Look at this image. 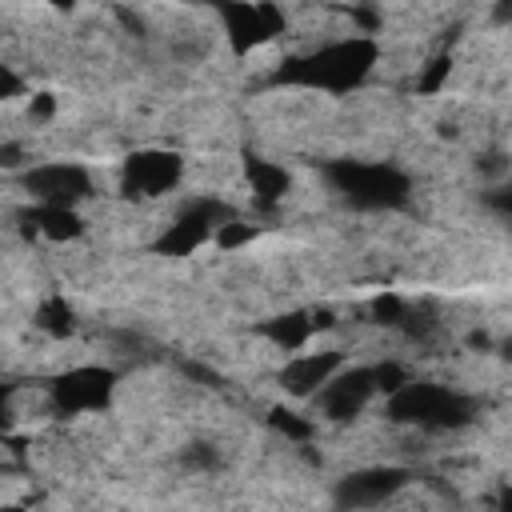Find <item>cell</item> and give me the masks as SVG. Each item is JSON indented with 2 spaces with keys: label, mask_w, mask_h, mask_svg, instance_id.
<instances>
[{
  "label": "cell",
  "mask_w": 512,
  "mask_h": 512,
  "mask_svg": "<svg viewBox=\"0 0 512 512\" xmlns=\"http://www.w3.org/2000/svg\"><path fill=\"white\" fill-rule=\"evenodd\" d=\"M376 64V40L372 36H348L336 44H324L308 56L284 60L276 72V84H300V88H324V92H348L356 88Z\"/></svg>",
  "instance_id": "6da1fadb"
},
{
  "label": "cell",
  "mask_w": 512,
  "mask_h": 512,
  "mask_svg": "<svg viewBox=\"0 0 512 512\" xmlns=\"http://www.w3.org/2000/svg\"><path fill=\"white\" fill-rule=\"evenodd\" d=\"M328 180L332 188L352 204V208H364V212H380V208H400L408 204V176L392 164H364V160H332L328 168Z\"/></svg>",
  "instance_id": "7a4b0ae2"
},
{
  "label": "cell",
  "mask_w": 512,
  "mask_h": 512,
  "mask_svg": "<svg viewBox=\"0 0 512 512\" xmlns=\"http://www.w3.org/2000/svg\"><path fill=\"white\" fill-rule=\"evenodd\" d=\"M388 420L396 424H416V428H464L472 420V400L444 388V384H424V380H408L400 392L388 396Z\"/></svg>",
  "instance_id": "3957f363"
},
{
  "label": "cell",
  "mask_w": 512,
  "mask_h": 512,
  "mask_svg": "<svg viewBox=\"0 0 512 512\" xmlns=\"http://www.w3.org/2000/svg\"><path fill=\"white\" fill-rule=\"evenodd\" d=\"M112 388H116V376L108 368H72L64 376L52 380V408L72 416V412H96L112 400Z\"/></svg>",
  "instance_id": "277c9868"
},
{
  "label": "cell",
  "mask_w": 512,
  "mask_h": 512,
  "mask_svg": "<svg viewBox=\"0 0 512 512\" xmlns=\"http://www.w3.org/2000/svg\"><path fill=\"white\" fill-rule=\"evenodd\" d=\"M232 220H236V212H232L228 204H220V200H196V204L156 240V252H164V256H188L192 248H200V244L208 240L212 228H224V224H232Z\"/></svg>",
  "instance_id": "5b68a950"
},
{
  "label": "cell",
  "mask_w": 512,
  "mask_h": 512,
  "mask_svg": "<svg viewBox=\"0 0 512 512\" xmlns=\"http://www.w3.org/2000/svg\"><path fill=\"white\" fill-rule=\"evenodd\" d=\"M180 172H184V164H180L176 152H168V148H144V152H132L124 160L120 184H124L128 196H160V192H168L180 180Z\"/></svg>",
  "instance_id": "8992f818"
},
{
  "label": "cell",
  "mask_w": 512,
  "mask_h": 512,
  "mask_svg": "<svg viewBox=\"0 0 512 512\" xmlns=\"http://www.w3.org/2000/svg\"><path fill=\"white\" fill-rule=\"evenodd\" d=\"M24 188L52 208H72L76 200H84L92 192V180L80 164H40L24 172Z\"/></svg>",
  "instance_id": "52a82bcc"
},
{
  "label": "cell",
  "mask_w": 512,
  "mask_h": 512,
  "mask_svg": "<svg viewBox=\"0 0 512 512\" xmlns=\"http://www.w3.org/2000/svg\"><path fill=\"white\" fill-rule=\"evenodd\" d=\"M372 392H376V372H372V368H348V372H336V376L316 392V408H320L328 420L344 424V420H352V416L372 400Z\"/></svg>",
  "instance_id": "ba28073f"
},
{
  "label": "cell",
  "mask_w": 512,
  "mask_h": 512,
  "mask_svg": "<svg viewBox=\"0 0 512 512\" xmlns=\"http://www.w3.org/2000/svg\"><path fill=\"white\" fill-rule=\"evenodd\" d=\"M404 484H408V468H364V472H352L336 484V504L344 512L376 508L388 496H396Z\"/></svg>",
  "instance_id": "9c48e42d"
},
{
  "label": "cell",
  "mask_w": 512,
  "mask_h": 512,
  "mask_svg": "<svg viewBox=\"0 0 512 512\" xmlns=\"http://www.w3.org/2000/svg\"><path fill=\"white\" fill-rule=\"evenodd\" d=\"M220 16H224L228 44H232L236 52H252L256 44L272 40V36L284 28L280 8H272V4H224Z\"/></svg>",
  "instance_id": "30bf717a"
},
{
  "label": "cell",
  "mask_w": 512,
  "mask_h": 512,
  "mask_svg": "<svg viewBox=\"0 0 512 512\" xmlns=\"http://www.w3.org/2000/svg\"><path fill=\"white\" fill-rule=\"evenodd\" d=\"M340 368V352H312V356H296L284 364L280 372V384L292 392V396H312L320 392Z\"/></svg>",
  "instance_id": "8fae6325"
},
{
  "label": "cell",
  "mask_w": 512,
  "mask_h": 512,
  "mask_svg": "<svg viewBox=\"0 0 512 512\" xmlns=\"http://www.w3.org/2000/svg\"><path fill=\"white\" fill-rule=\"evenodd\" d=\"M244 172H248V184H252L260 208H272V204L288 192V172H284L280 164H272V160L248 156V160H244Z\"/></svg>",
  "instance_id": "7c38bea8"
},
{
  "label": "cell",
  "mask_w": 512,
  "mask_h": 512,
  "mask_svg": "<svg viewBox=\"0 0 512 512\" xmlns=\"http://www.w3.org/2000/svg\"><path fill=\"white\" fill-rule=\"evenodd\" d=\"M24 224H28V232H44L48 240H72L84 228L72 208H52V204H40V208L24 212Z\"/></svg>",
  "instance_id": "4fadbf2b"
},
{
  "label": "cell",
  "mask_w": 512,
  "mask_h": 512,
  "mask_svg": "<svg viewBox=\"0 0 512 512\" xmlns=\"http://www.w3.org/2000/svg\"><path fill=\"white\" fill-rule=\"evenodd\" d=\"M316 324H328V312H324L320 320H308L304 312H288V316L264 320V324H260V332H264L276 348H288V352H292V348H300V344L312 336V328H316Z\"/></svg>",
  "instance_id": "5bb4252c"
},
{
  "label": "cell",
  "mask_w": 512,
  "mask_h": 512,
  "mask_svg": "<svg viewBox=\"0 0 512 512\" xmlns=\"http://www.w3.org/2000/svg\"><path fill=\"white\" fill-rule=\"evenodd\" d=\"M36 324L44 328V332H52V336H68L72 332V308L60 300V296H52V300H44L40 308H36Z\"/></svg>",
  "instance_id": "9a60e30c"
},
{
  "label": "cell",
  "mask_w": 512,
  "mask_h": 512,
  "mask_svg": "<svg viewBox=\"0 0 512 512\" xmlns=\"http://www.w3.org/2000/svg\"><path fill=\"white\" fill-rule=\"evenodd\" d=\"M272 428L276 432H284V436H292V440H308L312 436V424L308 420H300L296 412H288V408H272Z\"/></svg>",
  "instance_id": "2e32d148"
},
{
  "label": "cell",
  "mask_w": 512,
  "mask_h": 512,
  "mask_svg": "<svg viewBox=\"0 0 512 512\" xmlns=\"http://www.w3.org/2000/svg\"><path fill=\"white\" fill-rule=\"evenodd\" d=\"M372 372H376V392H388L392 396V392H400L408 384V376H404L400 364H376Z\"/></svg>",
  "instance_id": "e0dca14e"
},
{
  "label": "cell",
  "mask_w": 512,
  "mask_h": 512,
  "mask_svg": "<svg viewBox=\"0 0 512 512\" xmlns=\"http://www.w3.org/2000/svg\"><path fill=\"white\" fill-rule=\"evenodd\" d=\"M448 68H452V60H448V56H436V60H432V68L420 76V84H416V88H420V92H436V88L444 84Z\"/></svg>",
  "instance_id": "ac0fdd59"
},
{
  "label": "cell",
  "mask_w": 512,
  "mask_h": 512,
  "mask_svg": "<svg viewBox=\"0 0 512 512\" xmlns=\"http://www.w3.org/2000/svg\"><path fill=\"white\" fill-rule=\"evenodd\" d=\"M372 316H376L380 324H400V320H404V304H400L396 296H380V300L372 304Z\"/></svg>",
  "instance_id": "d6986e66"
},
{
  "label": "cell",
  "mask_w": 512,
  "mask_h": 512,
  "mask_svg": "<svg viewBox=\"0 0 512 512\" xmlns=\"http://www.w3.org/2000/svg\"><path fill=\"white\" fill-rule=\"evenodd\" d=\"M184 464H188V468H216L220 456H216L208 444H192V448L184 452Z\"/></svg>",
  "instance_id": "ffe728a7"
},
{
  "label": "cell",
  "mask_w": 512,
  "mask_h": 512,
  "mask_svg": "<svg viewBox=\"0 0 512 512\" xmlns=\"http://www.w3.org/2000/svg\"><path fill=\"white\" fill-rule=\"evenodd\" d=\"M252 232H256V228H244V224H236V220H232V224H224V228H220V244H224V248H236V244H244Z\"/></svg>",
  "instance_id": "44dd1931"
},
{
  "label": "cell",
  "mask_w": 512,
  "mask_h": 512,
  "mask_svg": "<svg viewBox=\"0 0 512 512\" xmlns=\"http://www.w3.org/2000/svg\"><path fill=\"white\" fill-rule=\"evenodd\" d=\"M56 112V100L48 96V92H40V96H32V104H28V116L32 120H48Z\"/></svg>",
  "instance_id": "7402d4cb"
},
{
  "label": "cell",
  "mask_w": 512,
  "mask_h": 512,
  "mask_svg": "<svg viewBox=\"0 0 512 512\" xmlns=\"http://www.w3.org/2000/svg\"><path fill=\"white\" fill-rule=\"evenodd\" d=\"M16 92H20V80H16V72H12V68H0V96H4V100H12Z\"/></svg>",
  "instance_id": "603a6c76"
},
{
  "label": "cell",
  "mask_w": 512,
  "mask_h": 512,
  "mask_svg": "<svg viewBox=\"0 0 512 512\" xmlns=\"http://www.w3.org/2000/svg\"><path fill=\"white\" fill-rule=\"evenodd\" d=\"M352 20H356L364 32H376V24H380V16H376L372 8H352Z\"/></svg>",
  "instance_id": "cb8c5ba5"
},
{
  "label": "cell",
  "mask_w": 512,
  "mask_h": 512,
  "mask_svg": "<svg viewBox=\"0 0 512 512\" xmlns=\"http://www.w3.org/2000/svg\"><path fill=\"white\" fill-rule=\"evenodd\" d=\"M488 204H492V208H504V212H512V188H496V192L488 196Z\"/></svg>",
  "instance_id": "d4e9b609"
},
{
  "label": "cell",
  "mask_w": 512,
  "mask_h": 512,
  "mask_svg": "<svg viewBox=\"0 0 512 512\" xmlns=\"http://www.w3.org/2000/svg\"><path fill=\"white\" fill-rule=\"evenodd\" d=\"M16 156H20V148H16V144H4V148H0V164H4V168H16V164H20Z\"/></svg>",
  "instance_id": "484cf974"
},
{
  "label": "cell",
  "mask_w": 512,
  "mask_h": 512,
  "mask_svg": "<svg viewBox=\"0 0 512 512\" xmlns=\"http://www.w3.org/2000/svg\"><path fill=\"white\" fill-rule=\"evenodd\" d=\"M496 508H500V512H512V488H508V484L500 488V496H496Z\"/></svg>",
  "instance_id": "4316f807"
},
{
  "label": "cell",
  "mask_w": 512,
  "mask_h": 512,
  "mask_svg": "<svg viewBox=\"0 0 512 512\" xmlns=\"http://www.w3.org/2000/svg\"><path fill=\"white\" fill-rule=\"evenodd\" d=\"M4 512H20V508H4Z\"/></svg>",
  "instance_id": "83f0119b"
}]
</instances>
